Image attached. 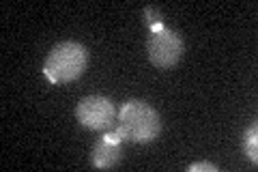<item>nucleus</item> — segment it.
I'll use <instances>...</instances> for the list:
<instances>
[{
    "instance_id": "6",
    "label": "nucleus",
    "mask_w": 258,
    "mask_h": 172,
    "mask_svg": "<svg viewBox=\"0 0 258 172\" xmlns=\"http://www.w3.org/2000/svg\"><path fill=\"white\" fill-rule=\"evenodd\" d=\"M243 153L252 163V168H256L258 163V125L252 123L245 132H243Z\"/></svg>"
},
{
    "instance_id": "8",
    "label": "nucleus",
    "mask_w": 258,
    "mask_h": 172,
    "mask_svg": "<svg viewBox=\"0 0 258 172\" xmlns=\"http://www.w3.org/2000/svg\"><path fill=\"white\" fill-rule=\"evenodd\" d=\"M217 170H220V166L211 161H196L187 166V172H217Z\"/></svg>"
},
{
    "instance_id": "7",
    "label": "nucleus",
    "mask_w": 258,
    "mask_h": 172,
    "mask_svg": "<svg viewBox=\"0 0 258 172\" xmlns=\"http://www.w3.org/2000/svg\"><path fill=\"white\" fill-rule=\"evenodd\" d=\"M142 15H144V24L149 26L151 32H157L164 28V20H161L164 15H161V11L155 9V7H147V9L142 11Z\"/></svg>"
},
{
    "instance_id": "2",
    "label": "nucleus",
    "mask_w": 258,
    "mask_h": 172,
    "mask_svg": "<svg viewBox=\"0 0 258 172\" xmlns=\"http://www.w3.org/2000/svg\"><path fill=\"white\" fill-rule=\"evenodd\" d=\"M88 67V50L78 41H60L45 56L43 73L54 84H67L84 76Z\"/></svg>"
},
{
    "instance_id": "3",
    "label": "nucleus",
    "mask_w": 258,
    "mask_h": 172,
    "mask_svg": "<svg viewBox=\"0 0 258 172\" xmlns=\"http://www.w3.org/2000/svg\"><path fill=\"white\" fill-rule=\"evenodd\" d=\"M116 108L112 99L101 95H88L76 105V119L82 127L93 132H110L116 127Z\"/></svg>"
},
{
    "instance_id": "4",
    "label": "nucleus",
    "mask_w": 258,
    "mask_h": 172,
    "mask_svg": "<svg viewBox=\"0 0 258 172\" xmlns=\"http://www.w3.org/2000/svg\"><path fill=\"white\" fill-rule=\"evenodd\" d=\"M147 54H149V61L157 69H172L185 54L183 37L166 26L157 32H151V39L147 43Z\"/></svg>"
},
{
    "instance_id": "5",
    "label": "nucleus",
    "mask_w": 258,
    "mask_h": 172,
    "mask_svg": "<svg viewBox=\"0 0 258 172\" xmlns=\"http://www.w3.org/2000/svg\"><path fill=\"white\" fill-rule=\"evenodd\" d=\"M123 142H110L106 138H99L95 144H93V151H91V166L97 170H110V168H116L120 161H123Z\"/></svg>"
},
{
    "instance_id": "1",
    "label": "nucleus",
    "mask_w": 258,
    "mask_h": 172,
    "mask_svg": "<svg viewBox=\"0 0 258 172\" xmlns=\"http://www.w3.org/2000/svg\"><path fill=\"white\" fill-rule=\"evenodd\" d=\"M114 129L125 142L149 144L155 142L161 134V119L151 103L142 99H129L118 110Z\"/></svg>"
}]
</instances>
